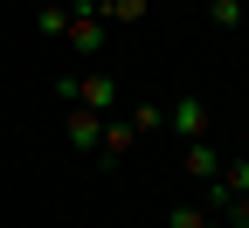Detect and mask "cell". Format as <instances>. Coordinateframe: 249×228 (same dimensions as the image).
I'll return each instance as SVG.
<instances>
[{
  "mask_svg": "<svg viewBox=\"0 0 249 228\" xmlns=\"http://www.w3.org/2000/svg\"><path fill=\"white\" fill-rule=\"evenodd\" d=\"M145 14V0H97V21L111 28V21H139Z\"/></svg>",
  "mask_w": 249,
  "mask_h": 228,
  "instance_id": "obj_6",
  "label": "cell"
},
{
  "mask_svg": "<svg viewBox=\"0 0 249 228\" xmlns=\"http://www.w3.org/2000/svg\"><path fill=\"white\" fill-rule=\"evenodd\" d=\"M124 124H132L139 139H152V132H160V124H166V111H152V104H139V111H124Z\"/></svg>",
  "mask_w": 249,
  "mask_h": 228,
  "instance_id": "obj_7",
  "label": "cell"
},
{
  "mask_svg": "<svg viewBox=\"0 0 249 228\" xmlns=\"http://www.w3.org/2000/svg\"><path fill=\"white\" fill-rule=\"evenodd\" d=\"M166 124H173L187 145H194V139H208V104H201V97H180V104L166 111Z\"/></svg>",
  "mask_w": 249,
  "mask_h": 228,
  "instance_id": "obj_2",
  "label": "cell"
},
{
  "mask_svg": "<svg viewBox=\"0 0 249 228\" xmlns=\"http://www.w3.org/2000/svg\"><path fill=\"white\" fill-rule=\"evenodd\" d=\"M208 221H214L208 208H173V214H166V228H208Z\"/></svg>",
  "mask_w": 249,
  "mask_h": 228,
  "instance_id": "obj_10",
  "label": "cell"
},
{
  "mask_svg": "<svg viewBox=\"0 0 249 228\" xmlns=\"http://www.w3.org/2000/svg\"><path fill=\"white\" fill-rule=\"evenodd\" d=\"M104 35H111V28L97 21V0H70V35H62V42H70L76 55H97Z\"/></svg>",
  "mask_w": 249,
  "mask_h": 228,
  "instance_id": "obj_1",
  "label": "cell"
},
{
  "mask_svg": "<svg viewBox=\"0 0 249 228\" xmlns=\"http://www.w3.org/2000/svg\"><path fill=\"white\" fill-rule=\"evenodd\" d=\"M35 28H42V35H70V0H62V7H42Z\"/></svg>",
  "mask_w": 249,
  "mask_h": 228,
  "instance_id": "obj_8",
  "label": "cell"
},
{
  "mask_svg": "<svg viewBox=\"0 0 249 228\" xmlns=\"http://www.w3.org/2000/svg\"><path fill=\"white\" fill-rule=\"evenodd\" d=\"M208 21L214 28H242V0H208Z\"/></svg>",
  "mask_w": 249,
  "mask_h": 228,
  "instance_id": "obj_9",
  "label": "cell"
},
{
  "mask_svg": "<svg viewBox=\"0 0 249 228\" xmlns=\"http://www.w3.org/2000/svg\"><path fill=\"white\" fill-rule=\"evenodd\" d=\"M180 166H187V173H194V180H214V173H222V152H214L208 139H194V145H187V152H180Z\"/></svg>",
  "mask_w": 249,
  "mask_h": 228,
  "instance_id": "obj_4",
  "label": "cell"
},
{
  "mask_svg": "<svg viewBox=\"0 0 249 228\" xmlns=\"http://www.w3.org/2000/svg\"><path fill=\"white\" fill-rule=\"evenodd\" d=\"M132 145H139V132H132V124H124V118H104V139H97V152H111V159H118V152H132Z\"/></svg>",
  "mask_w": 249,
  "mask_h": 228,
  "instance_id": "obj_5",
  "label": "cell"
},
{
  "mask_svg": "<svg viewBox=\"0 0 249 228\" xmlns=\"http://www.w3.org/2000/svg\"><path fill=\"white\" fill-rule=\"evenodd\" d=\"M145 7H152V0H145Z\"/></svg>",
  "mask_w": 249,
  "mask_h": 228,
  "instance_id": "obj_11",
  "label": "cell"
},
{
  "mask_svg": "<svg viewBox=\"0 0 249 228\" xmlns=\"http://www.w3.org/2000/svg\"><path fill=\"white\" fill-rule=\"evenodd\" d=\"M62 139H70V152H97L104 118H97V111H70V118H62Z\"/></svg>",
  "mask_w": 249,
  "mask_h": 228,
  "instance_id": "obj_3",
  "label": "cell"
}]
</instances>
